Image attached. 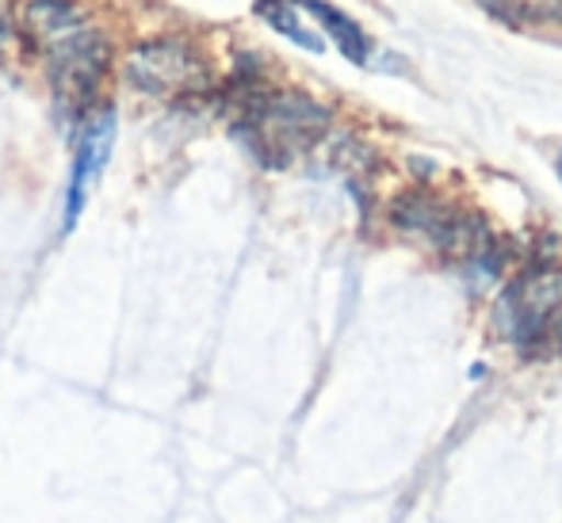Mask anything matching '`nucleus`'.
Listing matches in <instances>:
<instances>
[{
	"label": "nucleus",
	"mask_w": 562,
	"mask_h": 523,
	"mask_svg": "<svg viewBox=\"0 0 562 523\" xmlns=\"http://www.w3.org/2000/svg\"><path fill=\"white\" fill-rule=\"evenodd\" d=\"M555 169H559V180H562V154H559V161H555Z\"/></svg>",
	"instance_id": "obj_9"
},
{
	"label": "nucleus",
	"mask_w": 562,
	"mask_h": 523,
	"mask_svg": "<svg viewBox=\"0 0 562 523\" xmlns=\"http://www.w3.org/2000/svg\"><path fill=\"white\" fill-rule=\"evenodd\" d=\"M115 146V115L112 111H100V115H89L77 134L74 146V169H69V184H66V211H61V234L81 221L85 207H89L92 192H97L100 177L108 169V157H112Z\"/></svg>",
	"instance_id": "obj_5"
},
{
	"label": "nucleus",
	"mask_w": 562,
	"mask_h": 523,
	"mask_svg": "<svg viewBox=\"0 0 562 523\" xmlns=\"http://www.w3.org/2000/svg\"><path fill=\"white\" fill-rule=\"evenodd\" d=\"M295 8H306V12L318 20V27L326 31L329 38L337 43V50L345 54L352 66H368L371 61V38L363 35V27L356 20H348L340 8L326 4V0H291Z\"/></svg>",
	"instance_id": "obj_7"
},
{
	"label": "nucleus",
	"mask_w": 562,
	"mask_h": 523,
	"mask_svg": "<svg viewBox=\"0 0 562 523\" xmlns=\"http://www.w3.org/2000/svg\"><path fill=\"white\" fill-rule=\"evenodd\" d=\"M497 329L520 355L562 352V264L520 272L497 298Z\"/></svg>",
	"instance_id": "obj_3"
},
{
	"label": "nucleus",
	"mask_w": 562,
	"mask_h": 523,
	"mask_svg": "<svg viewBox=\"0 0 562 523\" xmlns=\"http://www.w3.org/2000/svg\"><path fill=\"white\" fill-rule=\"evenodd\" d=\"M23 15H27L23 20L27 35L46 58L54 104L69 118H89L112 66V43L97 27H89L74 0H31Z\"/></svg>",
	"instance_id": "obj_1"
},
{
	"label": "nucleus",
	"mask_w": 562,
	"mask_h": 523,
	"mask_svg": "<svg viewBox=\"0 0 562 523\" xmlns=\"http://www.w3.org/2000/svg\"><path fill=\"white\" fill-rule=\"evenodd\" d=\"M394 221L402 229H414V234H425L432 245H440L451 257H486V245L490 237L482 234V221L474 218H459L451 214L445 203H432V200H406L398 203L394 211Z\"/></svg>",
	"instance_id": "obj_6"
},
{
	"label": "nucleus",
	"mask_w": 562,
	"mask_h": 523,
	"mask_svg": "<svg viewBox=\"0 0 562 523\" xmlns=\"http://www.w3.org/2000/svg\"><path fill=\"white\" fill-rule=\"evenodd\" d=\"M329 130V111L303 92H249L234 134L245 141L252 157L268 169H283L306 149L322 141Z\"/></svg>",
	"instance_id": "obj_2"
},
{
	"label": "nucleus",
	"mask_w": 562,
	"mask_h": 523,
	"mask_svg": "<svg viewBox=\"0 0 562 523\" xmlns=\"http://www.w3.org/2000/svg\"><path fill=\"white\" fill-rule=\"evenodd\" d=\"M126 81L161 104H192L215 89V69L184 38H149L126 54Z\"/></svg>",
	"instance_id": "obj_4"
},
{
	"label": "nucleus",
	"mask_w": 562,
	"mask_h": 523,
	"mask_svg": "<svg viewBox=\"0 0 562 523\" xmlns=\"http://www.w3.org/2000/svg\"><path fill=\"white\" fill-rule=\"evenodd\" d=\"M257 15L272 31H280L283 38H291L295 46H303V50H311V54L326 50V38L314 35V31L299 20V12H295V4H291V0H257Z\"/></svg>",
	"instance_id": "obj_8"
}]
</instances>
